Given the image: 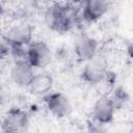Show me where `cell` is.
<instances>
[{"mask_svg":"<svg viewBox=\"0 0 133 133\" xmlns=\"http://www.w3.org/2000/svg\"><path fill=\"white\" fill-rule=\"evenodd\" d=\"M108 74L107 60L102 55L97 54L95 57L85 61V64L80 73V78L86 84L98 85L107 78Z\"/></svg>","mask_w":133,"mask_h":133,"instance_id":"cell-1","label":"cell"},{"mask_svg":"<svg viewBox=\"0 0 133 133\" xmlns=\"http://www.w3.org/2000/svg\"><path fill=\"white\" fill-rule=\"evenodd\" d=\"M45 24L47 27L58 33L66 32L72 27V18L66 7L60 4H54L50 6L45 12Z\"/></svg>","mask_w":133,"mask_h":133,"instance_id":"cell-2","label":"cell"},{"mask_svg":"<svg viewBox=\"0 0 133 133\" xmlns=\"http://www.w3.org/2000/svg\"><path fill=\"white\" fill-rule=\"evenodd\" d=\"M29 126V116L27 112L19 107H11L7 110L1 129L4 133H16L27 130Z\"/></svg>","mask_w":133,"mask_h":133,"instance_id":"cell-3","label":"cell"},{"mask_svg":"<svg viewBox=\"0 0 133 133\" xmlns=\"http://www.w3.org/2000/svg\"><path fill=\"white\" fill-rule=\"evenodd\" d=\"M43 100L48 111L56 118H64L72 112V104L69 98L62 92H49L43 97Z\"/></svg>","mask_w":133,"mask_h":133,"instance_id":"cell-4","label":"cell"},{"mask_svg":"<svg viewBox=\"0 0 133 133\" xmlns=\"http://www.w3.org/2000/svg\"><path fill=\"white\" fill-rule=\"evenodd\" d=\"M26 58L35 69H44L50 63L52 53L45 42L32 41L29 46H27Z\"/></svg>","mask_w":133,"mask_h":133,"instance_id":"cell-5","label":"cell"},{"mask_svg":"<svg viewBox=\"0 0 133 133\" xmlns=\"http://www.w3.org/2000/svg\"><path fill=\"white\" fill-rule=\"evenodd\" d=\"M116 107L111 96L102 95L100 96L94 104L92 107V118L95 122L99 123L102 126L108 125L113 121L114 112Z\"/></svg>","mask_w":133,"mask_h":133,"instance_id":"cell-6","label":"cell"},{"mask_svg":"<svg viewBox=\"0 0 133 133\" xmlns=\"http://www.w3.org/2000/svg\"><path fill=\"white\" fill-rule=\"evenodd\" d=\"M98 41L86 34L81 33L77 36L74 44V52L79 61L85 62L98 54Z\"/></svg>","mask_w":133,"mask_h":133,"instance_id":"cell-7","label":"cell"},{"mask_svg":"<svg viewBox=\"0 0 133 133\" xmlns=\"http://www.w3.org/2000/svg\"><path fill=\"white\" fill-rule=\"evenodd\" d=\"M34 66L30 64V62L25 59L15 60L11 70H10V77L14 83L20 87L28 88L30 82L32 81L35 73Z\"/></svg>","mask_w":133,"mask_h":133,"instance_id":"cell-8","label":"cell"},{"mask_svg":"<svg viewBox=\"0 0 133 133\" xmlns=\"http://www.w3.org/2000/svg\"><path fill=\"white\" fill-rule=\"evenodd\" d=\"M8 47H25L32 42V27L28 24H19L10 28L4 36Z\"/></svg>","mask_w":133,"mask_h":133,"instance_id":"cell-9","label":"cell"},{"mask_svg":"<svg viewBox=\"0 0 133 133\" xmlns=\"http://www.w3.org/2000/svg\"><path fill=\"white\" fill-rule=\"evenodd\" d=\"M53 83H54V80L51 74L47 72L37 73L34 75L32 81L30 82L28 86V90L31 95L43 98L49 92H51Z\"/></svg>","mask_w":133,"mask_h":133,"instance_id":"cell-10","label":"cell"},{"mask_svg":"<svg viewBox=\"0 0 133 133\" xmlns=\"http://www.w3.org/2000/svg\"><path fill=\"white\" fill-rule=\"evenodd\" d=\"M108 10V0H85L83 5V18L87 22L100 20Z\"/></svg>","mask_w":133,"mask_h":133,"instance_id":"cell-11","label":"cell"},{"mask_svg":"<svg viewBox=\"0 0 133 133\" xmlns=\"http://www.w3.org/2000/svg\"><path fill=\"white\" fill-rule=\"evenodd\" d=\"M111 98L114 102V105H115L116 109H118L123 105V103L126 101V94H125V91H123L121 89H117V90H115L114 95L111 96Z\"/></svg>","mask_w":133,"mask_h":133,"instance_id":"cell-12","label":"cell"},{"mask_svg":"<svg viewBox=\"0 0 133 133\" xmlns=\"http://www.w3.org/2000/svg\"><path fill=\"white\" fill-rule=\"evenodd\" d=\"M127 53H128V55H129L131 58H133V43H131V44L127 47Z\"/></svg>","mask_w":133,"mask_h":133,"instance_id":"cell-13","label":"cell"}]
</instances>
